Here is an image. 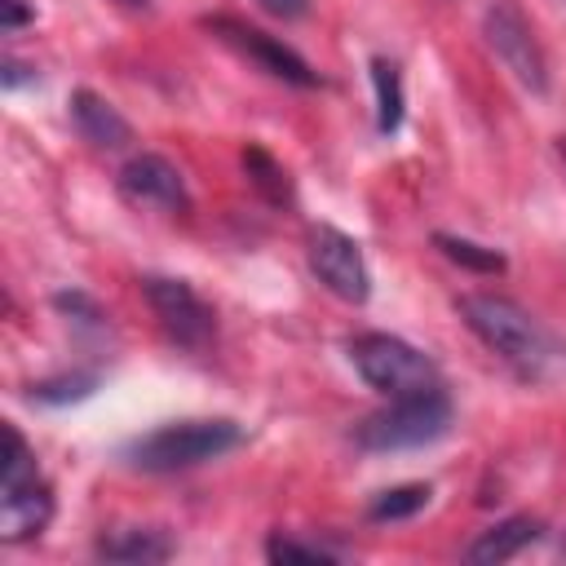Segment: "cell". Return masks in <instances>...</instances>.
<instances>
[{
	"label": "cell",
	"instance_id": "ac0fdd59",
	"mask_svg": "<svg viewBox=\"0 0 566 566\" xmlns=\"http://www.w3.org/2000/svg\"><path fill=\"white\" fill-rule=\"evenodd\" d=\"M40 469H35V451L27 447V438L18 433V424H4V460H0V495L4 491H18L27 482H35Z\"/></svg>",
	"mask_w": 566,
	"mask_h": 566
},
{
	"label": "cell",
	"instance_id": "5bb4252c",
	"mask_svg": "<svg viewBox=\"0 0 566 566\" xmlns=\"http://www.w3.org/2000/svg\"><path fill=\"white\" fill-rule=\"evenodd\" d=\"M371 88H376V133L394 137L402 128V111H407L402 71L394 57H371Z\"/></svg>",
	"mask_w": 566,
	"mask_h": 566
},
{
	"label": "cell",
	"instance_id": "7402d4cb",
	"mask_svg": "<svg viewBox=\"0 0 566 566\" xmlns=\"http://www.w3.org/2000/svg\"><path fill=\"white\" fill-rule=\"evenodd\" d=\"M35 13L22 4V0H0V31L4 35H13V31H22L27 22H31Z\"/></svg>",
	"mask_w": 566,
	"mask_h": 566
},
{
	"label": "cell",
	"instance_id": "603a6c76",
	"mask_svg": "<svg viewBox=\"0 0 566 566\" xmlns=\"http://www.w3.org/2000/svg\"><path fill=\"white\" fill-rule=\"evenodd\" d=\"M270 18H283V22H296V18H305L310 13V0H256Z\"/></svg>",
	"mask_w": 566,
	"mask_h": 566
},
{
	"label": "cell",
	"instance_id": "d6986e66",
	"mask_svg": "<svg viewBox=\"0 0 566 566\" xmlns=\"http://www.w3.org/2000/svg\"><path fill=\"white\" fill-rule=\"evenodd\" d=\"M93 389H97V371H66V376H49V380L31 385V402L66 407V402H84Z\"/></svg>",
	"mask_w": 566,
	"mask_h": 566
},
{
	"label": "cell",
	"instance_id": "ffe728a7",
	"mask_svg": "<svg viewBox=\"0 0 566 566\" xmlns=\"http://www.w3.org/2000/svg\"><path fill=\"white\" fill-rule=\"evenodd\" d=\"M265 557H270V562H283V566H292V562H305V566H327L336 553H327L323 544L292 539V535H270V539H265Z\"/></svg>",
	"mask_w": 566,
	"mask_h": 566
},
{
	"label": "cell",
	"instance_id": "44dd1931",
	"mask_svg": "<svg viewBox=\"0 0 566 566\" xmlns=\"http://www.w3.org/2000/svg\"><path fill=\"white\" fill-rule=\"evenodd\" d=\"M53 310L66 314V318H75L80 327H106V318H111L88 292H53Z\"/></svg>",
	"mask_w": 566,
	"mask_h": 566
},
{
	"label": "cell",
	"instance_id": "8992f818",
	"mask_svg": "<svg viewBox=\"0 0 566 566\" xmlns=\"http://www.w3.org/2000/svg\"><path fill=\"white\" fill-rule=\"evenodd\" d=\"M142 296L155 310L164 336L181 349H203L217 332V314L212 305L186 283V279H168V274H146L142 279Z\"/></svg>",
	"mask_w": 566,
	"mask_h": 566
},
{
	"label": "cell",
	"instance_id": "9a60e30c",
	"mask_svg": "<svg viewBox=\"0 0 566 566\" xmlns=\"http://www.w3.org/2000/svg\"><path fill=\"white\" fill-rule=\"evenodd\" d=\"M243 172H248L252 190H256L265 203L283 208V203H292V199H296V190H292V172H287V168H283L265 146H256V142H248V146H243Z\"/></svg>",
	"mask_w": 566,
	"mask_h": 566
},
{
	"label": "cell",
	"instance_id": "4fadbf2b",
	"mask_svg": "<svg viewBox=\"0 0 566 566\" xmlns=\"http://www.w3.org/2000/svg\"><path fill=\"white\" fill-rule=\"evenodd\" d=\"M93 553L106 562H124V566H150V562L172 557V539L159 526H115V531L97 535Z\"/></svg>",
	"mask_w": 566,
	"mask_h": 566
},
{
	"label": "cell",
	"instance_id": "e0dca14e",
	"mask_svg": "<svg viewBox=\"0 0 566 566\" xmlns=\"http://www.w3.org/2000/svg\"><path fill=\"white\" fill-rule=\"evenodd\" d=\"M433 248H438L447 261H455V265H464V270H473V274H500V270H504V252L482 248V243H473V239H464V234L438 230V234H433Z\"/></svg>",
	"mask_w": 566,
	"mask_h": 566
},
{
	"label": "cell",
	"instance_id": "30bf717a",
	"mask_svg": "<svg viewBox=\"0 0 566 566\" xmlns=\"http://www.w3.org/2000/svg\"><path fill=\"white\" fill-rule=\"evenodd\" d=\"M66 106H71V124H75V133H80L88 146H97V150H119V146L133 142V124H128L102 93H93V88H75V93L66 97Z\"/></svg>",
	"mask_w": 566,
	"mask_h": 566
},
{
	"label": "cell",
	"instance_id": "cb8c5ba5",
	"mask_svg": "<svg viewBox=\"0 0 566 566\" xmlns=\"http://www.w3.org/2000/svg\"><path fill=\"white\" fill-rule=\"evenodd\" d=\"M31 80H35V71H27V66H18V62H4V71H0V84H4V88L31 84Z\"/></svg>",
	"mask_w": 566,
	"mask_h": 566
},
{
	"label": "cell",
	"instance_id": "277c9868",
	"mask_svg": "<svg viewBox=\"0 0 566 566\" xmlns=\"http://www.w3.org/2000/svg\"><path fill=\"white\" fill-rule=\"evenodd\" d=\"M349 363L354 371L385 398L438 385V367L424 349H416L411 340L394 336V332H358L349 340Z\"/></svg>",
	"mask_w": 566,
	"mask_h": 566
},
{
	"label": "cell",
	"instance_id": "7a4b0ae2",
	"mask_svg": "<svg viewBox=\"0 0 566 566\" xmlns=\"http://www.w3.org/2000/svg\"><path fill=\"white\" fill-rule=\"evenodd\" d=\"M243 442V424L226 416H203V420H172L159 424L133 442H124V460L142 473H177L195 469L203 460H217Z\"/></svg>",
	"mask_w": 566,
	"mask_h": 566
},
{
	"label": "cell",
	"instance_id": "9c48e42d",
	"mask_svg": "<svg viewBox=\"0 0 566 566\" xmlns=\"http://www.w3.org/2000/svg\"><path fill=\"white\" fill-rule=\"evenodd\" d=\"M115 186L133 208H150V212H186L190 208L181 168L155 150L124 159V168L115 172Z\"/></svg>",
	"mask_w": 566,
	"mask_h": 566
},
{
	"label": "cell",
	"instance_id": "52a82bcc",
	"mask_svg": "<svg viewBox=\"0 0 566 566\" xmlns=\"http://www.w3.org/2000/svg\"><path fill=\"white\" fill-rule=\"evenodd\" d=\"M203 27H208L221 44H230L234 53L252 57L265 75H274V80H283V84H296V88H314V84H318V71H314L296 49H287V44L274 40V35H265L261 27H252V22H243V18H230V13L203 18Z\"/></svg>",
	"mask_w": 566,
	"mask_h": 566
},
{
	"label": "cell",
	"instance_id": "d4e9b609",
	"mask_svg": "<svg viewBox=\"0 0 566 566\" xmlns=\"http://www.w3.org/2000/svg\"><path fill=\"white\" fill-rule=\"evenodd\" d=\"M128 4H146V0H128Z\"/></svg>",
	"mask_w": 566,
	"mask_h": 566
},
{
	"label": "cell",
	"instance_id": "ba28073f",
	"mask_svg": "<svg viewBox=\"0 0 566 566\" xmlns=\"http://www.w3.org/2000/svg\"><path fill=\"white\" fill-rule=\"evenodd\" d=\"M310 270L318 274V283L332 296H340L349 305H363L371 296V270L363 261V248H358V239H349L336 226H314V234H310Z\"/></svg>",
	"mask_w": 566,
	"mask_h": 566
},
{
	"label": "cell",
	"instance_id": "6da1fadb",
	"mask_svg": "<svg viewBox=\"0 0 566 566\" xmlns=\"http://www.w3.org/2000/svg\"><path fill=\"white\" fill-rule=\"evenodd\" d=\"M464 327L486 345L495 349L509 367H517L526 380H539L557 354V345L548 340V332L535 323V314H526L513 296H500V292H464L455 301Z\"/></svg>",
	"mask_w": 566,
	"mask_h": 566
},
{
	"label": "cell",
	"instance_id": "3957f363",
	"mask_svg": "<svg viewBox=\"0 0 566 566\" xmlns=\"http://www.w3.org/2000/svg\"><path fill=\"white\" fill-rule=\"evenodd\" d=\"M447 429H451V398L442 385H424L363 416L354 424V442L363 451H411V447L438 442Z\"/></svg>",
	"mask_w": 566,
	"mask_h": 566
},
{
	"label": "cell",
	"instance_id": "2e32d148",
	"mask_svg": "<svg viewBox=\"0 0 566 566\" xmlns=\"http://www.w3.org/2000/svg\"><path fill=\"white\" fill-rule=\"evenodd\" d=\"M429 500H433V486L429 482H402V486L376 491L371 504H367V517L371 522H402V517H416Z\"/></svg>",
	"mask_w": 566,
	"mask_h": 566
},
{
	"label": "cell",
	"instance_id": "5b68a950",
	"mask_svg": "<svg viewBox=\"0 0 566 566\" xmlns=\"http://www.w3.org/2000/svg\"><path fill=\"white\" fill-rule=\"evenodd\" d=\"M482 35H486L491 53L504 62V71H509L522 88L548 93V57H544V49H539V40H535L526 13H522L513 0L486 4V13H482Z\"/></svg>",
	"mask_w": 566,
	"mask_h": 566
},
{
	"label": "cell",
	"instance_id": "7c38bea8",
	"mask_svg": "<svg viewBox=\"0 0 566 566\" xmlns=\"http://www.w3.org/2000/svg\"><path fill=\"white\" fill-rule=\"evenodd\" d=\"M544 535V522L531 517V513H517V517H504L495 526H486L469 548H464V562L473 566H495V562H509L517 557L522 548H531L535 539Z\"/></svg>",
	"mask_w": 566,
	"mask_h": 566
},
{
	"label": "cell",
	"instance_id": "8fae6325",
	"mask_svg": "<svg viewBox=\"0 0 566 566\" xmlns=\"http://www.w3.org/2000/svg\"><path fill=\"white\" fill-rule=\"evenodd\" d=\"M53 517V491L44 478L18 486V491H4L0 495V539L4 544H22V539H35Z\"/></svg>",
	"mask_w": 566,
	"mask_h": 566
}]
</instances>
